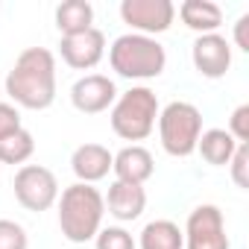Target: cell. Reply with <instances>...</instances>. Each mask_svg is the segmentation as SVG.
<instances>
[{
  "mask_svg": "<svg viewBox=\"0 0 249 249\" xmlns=\"http://www.w3.org/2000/svg\"><path fill=\"white\" fill-rule=\"evenodd\" d=\"M108 65L123 79H156L167 68V53L156 38L126 33L108 47Z\"/></svg>",
  "mask_w": 249,
  "mask_h": 249,
  "instance_id": "cell-3",
  "label": "cell"
},
{
  "mask_svg": "<svg viewBox=\"0 0 249 249\" xmlns=\"http://www.w3.org/2000/svg\"><path fill=\"white\" fill-rule=\"evenodd\" d=\"M103 202H106V208H108V214L114 220L132 223L147 208V191H144V185H129V182H117L114 179L108 185V194L103 196Z\"/></svg>",
  "mask_w": 249,
  "mask_h": 249,
  "instance_id": "cell-12",
  "label": "cell"
},
{
  "mask_svg": "<svg viewBox=\"0 0 249 249\" xmlns=\"http://www.w3.org/2000/svg\"><path fill=\"white\" fill-rule=\"evenodd\" d=\"M229 170H231V179L237 188H249V144H237L234 147V156L229 159Z\"/></svg>",
  "mask_w": 249,
  "mask_h": 249,
  "instance_id": "cell-22",
  "label": "cell"
},
{
  "mask_svg": "<svg viewBox=\"0 0 249 249\" xmlns=\"http://www.w3.org/2000/svg\"><path fill=\"white\" fill-rule=\"evenodd\" d=\"M135 246L138 249H182L185 237H182V229L173 220H153V223L144 226L141 240Z\"/></svg>",
  "mask_w": 249,
  "mask_h": 249,
  "instance_id": "cell-18",
  "label": "cell"
},
{
  "mask_svg": "<svg viewBox=\"0 0 249 249\" xmlns=\"http://www.w3.org/2000/svg\"><path fill=\"white\" fill-rule=\"evenodd\" d=\"M56 27L65 36H79L94 27V6L88 0H65L56 6Z\"/></svg>",
  "mask_w": 249,
  "mask_h": 249,
  "instance_id": "cell-16",
  "label": "cell"
},
{
  "mask_svg": "<svg viewBox=\"0 0 249 249\" xmlns=\"http://www.w3.org/2000/svg\"><path fill=\"white\" fill-rule=\"evenodd\" d=\"M59 202V229L65 234V240L71 243H88L97 237L100 226H103V214H106V202L103 194L94 185H71L62 191Z\"/></svg>",
  "mask_w": 249,
  "mask_h": 249,
  "instance_id": "cell-2",
  "label": "cell"
},
{
  "mask_svg": "<svg viewBox=\"0 0 249 249\" xmlns=\"http://www.w3.org/2000/svg\"><path fill=\"white\" fill-rule=\"evenodd\" d=\"M185 249H229L223 211L217 205H196L185 223Z\"/></svg>",
  "mask_w": 249,
  "mask_h": 249,
  "instance_id": "cell-7",
  "label": "cell"
},
{
  "mask_svg": "<svg viewBox=\"0 0 249 249\" xmlns=\"http://www.w3.org/2000/svg\"><path fill=\"white\" fill-rule=\"evenodd\" d=\"M33 153H36V138L24 126L6 138H0V164H12V167L21 164L24 167V161H30Z\"/></svg>",
  "mask_w": 249,
  "mask_h": 249,
  "instance_id": "cell-19",
  "label": "cell"
},
{
  "mask_svg": "<svg viewBox=\"0 0 249 249\" xmlns=\"http://www.w3.org/2000/svg\"><path fill=\"white\" fill-rule=\"evenodd\" d=\"M179 18L188 30H194L199 36H211L223 24V9L217 3H211V0H185L179 6Z\"/></svg>",
  "mask_w": 249,
  "mask_h": 249,
  "instance_id": "cell-15",
  "label": "cell"
},
{
  "mask_svg": "<svg viewBox=\"0 0 249 249\" xmlns=\"http://www.w3.org/2000/svg\"><path fill=\"white\" fill-rule=\"evenodd\" d=\"M111 129L123 141H144L153 135L159 120V97L147 85H135L126 94H120L111 106Z\"/></svg>",
  "mask_w": 249,
  "mask_h": 249,
  "instance_id": "cell-4",
  "label": "cell"
},
{
  "mask_svg": "<svg viewBox=\"0 0 249 249\" xmlns=\"http://www.w3.org/2000/svg\"><path fill=\"white\" fill-rule=\"evenodd\" d=\"M6 94L15 106L44 111L56 100V59L47 47H27L6 73Z\"/></svg>",
  "mask_w": 249,
  "mask_h": 249,
  "instance_id": "cell-1",
  "label": "cell"
},
{
  "mask_svg": "<svg viewBox=\"0 0 249 249\" xmlns=\"http://www.w3.org/2000/svg\"><path fill=\"white\" fill-rule=\"evenodd\" d=\"M94 240H97V249H138L135 246V237L126 229H120V226L100 229Z\"/></svg>",
  "mask_w": 249,
  "mask_h": 249,
  "instance_id": "cell-20",
  "label": "cell"
},
{
  "mask_svg": "<svg viewBox=\"0 0 249 249\" xmlns=\"http://www.w3.org/2000/svg\"><path fill=\"white\" fill-rule=\"evenodd\" d=\"M21 129V111L12 103H0V138Z\"/></svg>",
  "mask_w": 249,
  "mask_h": 249,
  "instance_id": "cell-24",
  "label": "cell"
},
{
  "mask_svg": "<svg viewBox=\"0 0 249 249\" xmlns=\"http://www.w3.org/2000/svg\"><path fill=\"white\" fill-rule=\"evenodd\" d=\"M237 144H249V103L237 106L231 111V120H229V129H226Z\"/></svg>",
  "mask_w": 249,
  "mask_h": 249,
  "instance_id": "cell-23",
  "label": "cell"
},
{
  "mask_svg": "<svg viewBox=\"0 0 249 249\" xmlns=\"http://www.w3.org/2000/svg\"><path fill=\"white\" fill-rule=\"evenodd\" d=\"M191 59H194V68L199 76L205 79H223L226 71L231 68V44L220 36V33H211V36H199L191 47Z\"/></svg>",
  "mask_w": 249,
  "mask_h": 249,
  "instance_id": "cell-10",
  "label": "cell"
},
{
  "mask_svg": "<svg viewBox=\"0 0 249 249\" xmlns=\"http://www.w3.org/2000/svg\"><path fill=\"white\" fill-rule=\"evenodd\" d=\"M111 170L117 176V182H129V185H144L153 173H156V161H153V153L141 144H129L123 147L114 161H111Z\"/></svg>",
  "mask_w": 249,
  "mask_h": 249,
  "instance_id": "cell-13",
  "label": "cell"
},
{
  "mask_svg": "<svg viewBox=\"0 0 249 249\" xmlns=\"http://www.w3.org/2000/svg\"><path fill=\"white\" fill-rule=\"evenodd\" d=\"M159 138L167 156L188 159L196 153V141L202 135V111L194 103L173 100L159 111Z\"/></svg>",
  "mask_w": 249,
  "mask_h": 249,
  "instance_id": "cell-5",
  "label": "cell"
},
{
  "mask_svg": "<svg viewBox=\"0 0 249 249\" xmlns=\"http://www.w3.org/2000/svg\"><path fill=\"white\" fill-rule=\"evenodd\" d=\"M27 229L15 220H0V249H27Z\"/></svg>",
  "mask_w": 249,
  "mask_h": 249,
  "instance_id": "cell-21",
  "label": "cell"
},
{
  "mask_svg": "<svg viewBox=\"0 0 249 249\" xmlns=\"http://www.w3.org/2000/svg\"><path fill=\"white\" fill-rule=\"evenodd\" d=\"M117 100V88L108 76L103 73H88L82 79L73 82L71 88V103L76 111L82 114H100V111H108Z\"/></svg>",
  "mask_w": 249,
  "mask_h": 249,
  "instance_id": "cell-11",
  "label": "cell"
},
{
  "mask_svg": "<svg viewBox=\"0 0 249 249\" xmlns=\"http://www.w3.org/2000/svg\"><path fill=\"white\" fill-rule=\"evenodd\" d=\"M234 147H237V141L226 129H205L196 141V153L214 167H226L229 159L234 156Z\"/></svg>",
  "mask_w": 249,
  "mask_h": 249,
  "instance_id": "cell-17",
  "label": "cell"
},
{
  "mask_svg": "<svg viewBox=\"0 0 249 249\" xmlns=\"http://www.w3.org/2000/svg\"><path fill=\"white\" fill-rule=\"evenodd\" d=\"M59 53H62V59H65L68 68H73V71H91L106 56V36L97 27H91V30H85L79 36H65L59 41Z\"/></svg>",
  "mask_w": 249,
  "mask_h": 249,
  "instance_id": "cell-9",
  "label": "cell"
},
{
  "mask_svg": "<svg viewBox=\"0 0 249 249\" xmlns=\"http://www.w3.org/2000/svg\"><path fill=\"white\" fill-rule=\"evenodd\" d=\"M246 30H249V15H240V18H237V24H234V44H237L243 53H249V38H246Z\"/></svg>",
  "mask_w": 249,
  "mask_h": 249,
  "instance_id": "cell-25",
  "label": "cell"
},
{
  "mask_svg": "<svg viewBox=\"0 0 249 249\" xmlns=\"http://www.w3.org/2000/svg\"><path fill=\"white\" fill-rule=\"evenodd\" d=\"M111 161H114V156L108 153V147H103V144H82L71 156V170H73V176L82 185H94V182L108 176Z\"/></svg>",
  "mask_w": 249,
  "mask_h": 249,
  "instance_id": "cell-14",
  "label": "cell"
},
{
  "mask_svg": "<svg viewBox=\"0 0 249 249\" xmlns=\"http://www.w3.org/2000/svg\"><path fill=\"white\" fill-rule=\"evenodd\" d=\"M120 18L138 36L153 38V36L170 30V24L176 18V6L170 0H123L120 3Z\"/></svg>",
  "mask_w": 249,
  "mask_h": 249,
  "instance_id": "cell-8",
  "label": "cell"
},
{
  "mask_svg": "<svg viewBox=\"0 0 249 249\" xmlns=\"http://www.w3.org/2000/svg\"><path fill=\"white\" fill-rule=\"evenodd\" d=\"M15 199L27 208V211H47L56 205L59 199V182L56 173L47 170L44 164H24L15 173Z\"/></svg>",
  "mask_w": 249,
  "mask_h": 249,
  "instance_id": "cell-6",
  "label": "cell"
}]
</instances>
